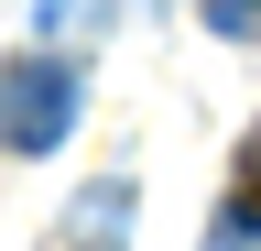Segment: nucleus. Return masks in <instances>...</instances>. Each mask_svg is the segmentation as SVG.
<instances>
[{
  "instance_id": "39448f33",
  "label": "nucleus",
  "mask_w": 261,
  "mask_h": 251,
  "mask_svg": "<svg viewBox=\"0 0 261 251\" xmlns=\"http://www.w3.org/2000/svg\"><path fill=\"white\" fill-rule=\"evenodd\" d=\"M196 11H207L218 33H240V44H261V0H196Z\"/></svg>"
},
{
  "instance_id": "20e7f679",
  "label": "nucleus",
  "mask_w": 261,
  "mask_h": 251,
  "mask_svg": "<svg viewBox=\"0 0 261 251\" xmlns=\"http://www.w3.org/2000/svg\"><path fill=\"white\" fill-rule=\"evenodd\" d=\"M109 11H120V0H33V22H44V33H98Z\"/></svg>"
},
{
  "instance_id": "f257e3e1",
  "label": "nucleus",
  "mask_w": 261,
  "mask_h": 251,
  "mask_svg": "<svg viewBox=\"0 0 261 251\" xmlns=\"http://www.w3.org/2000/svg\"><path fill=\"white\" fill-rule=\"evenodd\" d=\"M87 109V77L65 55H11L0 66V153H55Z\"/></svg>"
},
{
  "instance_id": "f03ea898",
  "label": "nucleus",
  "mask_w": 261,
  "mask_h": 251,
  "mask_svg": "<svg viewBox=\"0 0 261 251\" xmlns=\"http://www.w3.org/2000/svg\"><path fill=\"white\" fill-rule=\"evenodd\" d=\"M218 230H240V240H261V131L240 142V186H228V208H218Z\"/></svg>"
},
{
  "instance_id": "7ed1b4c3",
  "label": "nucleus",
  "mask_w": 261,
  "mask_h": 251,
  "mask_svg": "<svg viewBox=\"0 0 261 251\" xmlns=\"http://www.w3.org/2000/svg\"><path fill=\"white\" fill-rule=\"evenodd\" d=\"M120 208H130V186H98V197L76 208V240L87 251H120Z\"/></svg>"
}]
</instances>
